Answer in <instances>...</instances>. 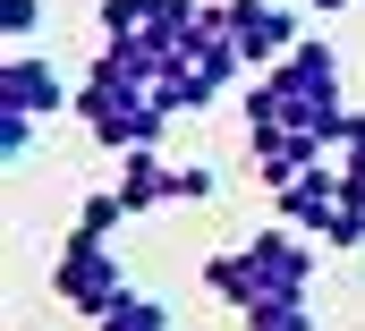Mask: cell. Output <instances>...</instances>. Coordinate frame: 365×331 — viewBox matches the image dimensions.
<instances>
[{
  "mask_svg": "<svg viewBox=\"0 0 365 331\" xmlns=\"http://www.w3.org/2000/svg\"><path fill=\"white\" fill-rule=\"evenodd\" d=\"M221 17H230V51L247 60V68H280L289 51H297V9H280V0H221Z\"/></svg>",
  "mask_w": 365,
  "mask_h": 331,
  "instance_id": "4",
  "label": "cell"
},
{
  "mask_svg": "<svg viewBox=\"0 0 365 331\" xmlns=\"http://www.w3.org/2000/svg\"><path fill=\"white\" fill-rule=\"evenodd\" d=\"M119 195H128V213H153V204H170V162L145 145V153H119V178H110Z\"/></svg>",
  "mask_w": 365,
  "mask_h": 331,
  "instance_id": "9",
  "label": "cell"
},
{
  "mask_svg": "<svg viewBox=\"0 0 365 331\" xmlns=\"http://www.w3.org/2000/svg\"><path fill=\"white\" fill-rule=\"evenodd\" d=\"M221 187V170H204V162H170V204H204Z\"/></svg>",
  "mask_w": 365,
  "mask_h": 331,
  "instance_id": "15",
  "label": "cell"
},
{
  "mask_svg": "<svg viewBox=\"0 0 365 331\" xmlns=\"http://www.w3.org/2000/svg\"><path fill=\"white\" fill-rule=\"evenodd\" d=\"M51 297H60L68 315L102 323V315H110V306L128 297V272H119L110 238H86V230H68V247L51 255Z\"/></svg>",
  "mask_w": 365,
  "mask_h": 331,
  "instance_id": "3",
  "label": "cell"
},
{
  "mask_svg": "<svg viewBox=\"0 0 365 331\" xmlns=\"http://www.w3.org/2000/svg\"><path fill=\"white\" fill-rule=\"evenodd\" d=\"M238 111H247V128H297L323 153H340V119H349V102H340V51L323 34H297V51L280 68H255L247 77V102Z\"/></svg>",
  "mask_w": 365,
  "mask_h": 331,
  "instance_id": "1",
  "label": "cell"
},
{
  "mask_svg": "<svg viewBox=\"0 0 365 331\" xmlns=\"http://www.w3.org/2000/svg\"><path fill=\"white\" fill-rule=\"evenodd\" d=\"M272 204H280V221H289V230H306V238H323V247H331V238H340V221H349V187H340V162H314L306 178H289Z\"/></svg>",
  "mask_w": 365,
  "mask_h": 331,
  "instance_id": "5",
  "label": "cell"
},
{
  "mask_svg": "<svg viewBox=\"0 0 365 331\" xmlns=\"http://www.w3.org/2000/svg\"><path fill=\"white\" fill-rule=\"evenodd\" d=\"M314 9H323V17H331V9H357V0H314Z\"/></svg>",
  "mask_w": 365,
  "mask_h": 331,
  "instance_id": "17",
  "label": "cell"
},
{
  "mask_svg": "<svg viewBox=\"0 0 365 331\" xmlns=\"http://www.w3.org/2000/svg\"><path fill=\"white\" fill-rule=\"evenodd\" d=\"M0 34H9V51H34V34H43V0H0Z\"/></svg>",
  "mask_w": 365,
  "mask_h": 331,
  "instance_id": "14",
  "label": "cell"
},
{
  "mask_svg": "<svg viewBox=\"0 0 365 331\" xmlns=\"http://www.w3.org/2000/svg\"><path fill=\"white\" fill-rule=\"evenodd\" d=\"M314 289H280V297H264V306H247L238 323L247 331H314V306H306Z\"/></svg>",
  "mask_w": 365,
  "mask_h": 331,
  "instance_id": "11",
  "label": "cell"
},
{
  "mask_svg": "<svg viewBox=\"0 0 365 331\" xmlns=\"http://www.w3.org/2000/svg\"><path fill=\"white\" fill-rule=\"evenodd\" d=\"M119 221H128V195H119V187H93L86 204H77V230H86V238H110Z\"/></svg>",
  "mask_w": 365,
  "mask_h": 331,
  "instance_id": "13",
  "label": "cell"
},
{
  "mask_svg": "<svg viewBox=\"0 0 365 331\" xmlns=\"http://www.w3.org/2000/svg\"><path fill=\"white\" fill-rule=\"evenodd\" d=\"M204 289L221 297V306H255V263H247V247H221V255H204Z\"/></svg>",
  "mask_w": 365,
  "mask_h": 331,
  "instance_id": "10",
  "label": "cell"
},
{
  "mask_svg": "<svg viewBox=\"0 0 365 331\" xmlns=\"http://www.w3.org/2000/svg\"><path fill=\"white\" fill-rule=\"evenodd\" d=\"M77 119H86L93 145H110V153H145V145H162L170 102H162L153 85H136V77H119V68L93 60L86 85H77Z\"/></svg>",
  "mask_w": 365,
  "mask_h": 331,
  "instance_id": "2",
  "label": "cell"
},
{
  "mask_svg": "<svg viewBox=\"0 0 365 331\" xmlns=\"http://www.w3.org/2000/svg\"><path fill=\"white\" fill-rule=\"evenodd\" d=\"M247 153H255V178H264L272 195L323 162V145H314V136H297V128H247Z\"/></svg>",
  "mask_w": 365,
  "mask_h": 331,
  "instance_id": "8",
  "label": "cell"
},
{
  "mask_svg": "<svg viewBox=\"0 0 365 331\" xmlns=\"http://www.w3.org/2000/svg\"><path fill=\"white\" fill-rule=\"evenodd\" d=\"M0 111L51 119V111H77V85L60 77L51 60H34V51H9V60H0Z\"/></svg>",
  "mask_w": 365,
  "mask_h": 331,
  "instance_id": "7",
  "label": "cell"
},
{
  "mask_svg": "<svg viewBox=\"0 0 365 331\" xmlns=\"http://www.w3.org/2000/svg\"><path fill=\"white\" fill-rule=\"evenodd\" d=\"M0 153H9V162L34 153V119H26V111H0Z\"/></svg>",
  "mask_w": 365,
  "mask_h": 331,
  "instance_id": "16",
  "label": "cell"
},
{
  "mask_svg": "<svg viewBox=\"0 0 365 331\" xmlns=\"http://www.w3.org/2000/svg\"><path fill=\"white\" fill-rule=\"evenodd\" d=\"M247 247V263H255V306L264 297H280V289H314V238L306 230H255V238H238Z\"/></svg>",
  "mask_w": 365,
  "mask_h": 331,
  "instance_id": "6",
  "label": "cell"
},
{
  "mask_svg": "<svg viewBox=\"0 0 365 331\" xmlns=\"http://www.w3.org/2000/svg\"><path fill=\"white\" fill-rule=\"evenodd\" d=\"M93 331H179V315H170L162 297H145V289H128V297H119V306H110V315H102Z\"/></svg>",
  "mask_w": 365,
  "mask_h": 331,
  "instance_id": "12",
  "label": "cell"
}]
</instances>
